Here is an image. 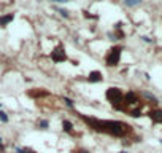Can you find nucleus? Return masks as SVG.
Returning <instances> with one entry per match:
<instances>
[{
	"label": "nucleus",
	"instance_id": "f257e3e1",
	"mask_svg": "<svg viewBox=\"0 0 162 153\" xmlns=\"http://www.w3.org/2000/svg\"><path fill=\"white\" fill-rule=\"evenodd\" d=\"M83 121L89 124V128H92L97 133H105L115 137H124L130 133V126L122 121H115V120H97V118H88L81 115Z\"/></svg>",
	"mask_w": 162,
	"mask_h": 153
},
{
	"label": "nucleus",
	"instance_id": "f03ea898",
	"mask_svg": "<svg viewBox=\"0 0 162 153\" xmlns=\"http://www.w3.org/2000/svg\"><path fill=\"white\" fill-rule=\"evenodd\" d=\"M107 99L111 102L116 110H122L126 112V105H124V94L119 88H108L107 89Z\"/></svg>",
	"mask_w": 162,
	"mask_h": 153
},
{
	"label": "nucleus",
	"instance_id": "7ed1b4c3",
	"mask_svg": "<svg viewBox=\"0 0 162 153\" xmlns=\"http://www.w3.org/2000/svg\"><path fill=\"white\" fill-rule=\"evenodd\" d=\"M121 51H122L121 46L111 48L110 53H108V56H107V66H110V67L116 66L118 62H119V59H121Z\"/></svg>",
	"mask_w": 162,
	"mask_h": 153
},
{
	"label": "nucleus",
	"instance_id": "20e7f679",
	"mask_svg": "<svg viewBox=\"0 0 162 153\" xmlns=\"http://www.w3.org/2000/svg\"><path fill=\"white\" fill-rule=\"evenodd\" d=\"M51 58H53V61H54V62H64V61L67 59L64 48L59 46V48H56L54 51H51Z\"/></svg>",
	"mask_w": 162,
	"mask_h": 153
},
{
	"label": "nucleus",
	"instance_id": "39448f33",
	"mask_svg": "<svg viewBox=\"0 0 162 153\" xmlns=\"http://www.w3.org/2000/svg\"><path fill=\"white\" fill-rule=\"evenodd\" d=\"M148 116L153 120V123H162V110H160V109L151 110V112L148 113Z\"/></svg>",
	"mask_w": 162,
	"mask_h": 153
},
{
	"label": "nucleus",
	"instance_id": "423d86ee",
	"mask_svg": "<svg viewBox=\"0 0 162 153\" xmlns=\"http://www.w3.org/2000/svg\"><path fill=\"white\" fill-rule=\"evenodd\" d=\"M140 96H142V97H143V99H146V101H148V102H150V104H153V105H156V104L159 102L156 96H153L151 93H148V91H143V93H142V94H140Z\"/></svg>",
	"mask_w": 162,
	"mask_h": 153
},
{
	"label": "nucleus",
	"instance_id": "0eeeda50",
	"mask_svg": "<svg viewBox=\"0 0 162 153\" xmlns=\"http://www.w3.org/2000/svg\"><path fill=\"white\" fill-rule=\"evenodd\" d=\"M88 80H89L91 83H97V81H102V73H100V72H97V70H94V72H91V73H89Z\"/></svg>",
	"mask_w": 162,
	"mask_h": 153
},
{
	"label": "nucleus",
	"instance_id": "6e6552de",
	"mask_svg": "<svg viewBox=\"0 0 162 153\" xmlns=\"http://www.w3.org/2000/svg\"><path fill=\"white\" fill-rule=\"evenodd\" d=\"M13 19H15V15H13V13H10V15H5V16H2V18H0V26H2V27H5V26L8 24V23H11Z\"/></svg>",
	"mask_w": 162,
	"mask_h": 153
},
{
	"label": "nucleus",
	"instance_id": "1a4fd4ad",
	"mask_svg": "<svg viewBox=\"0 0 162 153\" xmlns=\"http://www.w3.org/2000/svg\"><path fill=\"white\" fill-rule=\"evenodd\" d=\"M62 129H64L65 133H68V134H73V124L70 123L68 120H64V121H62Z\"/></svg>",
	"mask_w": 162,
	"mask_h": 153
},
{
	"label": "nucleus",
	"instance_id": "9d476101",
	"mask_svg": "<svg viewBox=\"0 0 162 153\" xmlns=\"http://www.w3.org/2000/svg\"><path fill=\"white\" fill-rule=\"evenodd\" d=\"M124 3L127 6H137V5L142 3V0H124Z\"/></svg>",
	"mask_w": 162,
	"mask_h": 153
},
{
	"label": "nucleus",
	"instance_id": "9b49d317",
	"mask_svg": "<svg viewBox=\"0 0 162 153\" xmlns=\"http://www.w3.org/2000/svg\"><path fill=\"white\" fill-rule=\"evenodd\" d=\"M38 126H40L41 129H48V126H49V121H48V120H41V121L38 123Z\"/></svg>",
	"mask_w": 162,
	"mask_h": 153
},
{
	"label": "nucleus",
	"instance_id": "f8f14e48",
	"mask_svg": "<svg viewBox=\"0 0 162 153\" xmlns=\"http://www.w3.org/2000/svg\"><path fill=\"white\" fill-rule=\"evenodd\" d=\"M0 121H2V123H6V121H8V116H6V113L2 112V110H0Z\"/></svg>",
	"mask_w": 162,
	"mask_h": 153
},
{
	"label": "nucleus",
	"instance_id": "ddd939ff",
	"mask_svg": "<svg viewBox=\"0 0 162 153\" xmlns=\"http://www.w3.org/2000/svg\"><path fill=\"white\" fill-rule=\"evenodd\" d=\"M64 102H65V105H67V107L73 109V101H72V99H68V97H64Z\"/></svg>",
	"mask_w": 162,
	"mask_h": 153
},
{
	"label": "nucleus",
	"instance_id": "4468645a",
	"mask_svg": "<svg viewBox=\"0 0 162 153\" xmlns=\"http://www.w3.org/2000/svg\"><path fill=\"white\" fill-rule=\"evenodd\" d=\"M18 153H35L33 150H29V148H16Z\"/></svg>",
	"mask_w": 162,
	"mask_h": 153
},
{
	"label": "nucleus",
	"instance_id": "2eb2a0df",
	"mask_svg": "<svg viewBox=\"0 0 162 153\" xmlns=\"http://www.w3.org/2000/svg\"><path fill=\"white\" fill-rule=\"evenodd\" d=\"M59 13H60V15L64 16V18H68V11H67V10H64V8H59Z\"/></svg>",
	"mask_w": 162,
	"mask_h": 153
},
{
	"label": "nucleus",
	"instance_id": "dca6fc26",
	"mask_svg": "<svg viewBox=\"0 0 162 153\" xmlns=\"http://www.w3.org/2000/svg\"><path fill=\"white\" fill-rule=\"evenodd\" d=\"M142 40H143V41H146V43H153V40H151L150 37H142Z\"/></svg>",
	"mask_w": 162,
	"mask_h": 153
},
{
	"label": "nucleus",
	"instance_id": "f3484780",
	"mask_svg": "<svg viewBox=\"0 0 162 153\" xmlns=\"http://www.w3.org/2000/svg\"><path fill=\"white\" fill-rule=\"evenodd\" d=\"M75 153H89L88 150H83V148H78V150H75Z\"/></svg>",
	"mask_w": 162,
	"mask_h": 153
},
{
	"label": "nucleus",
	"instance_id": "a211bd4d",
	"mask_svg": "<svg viewBox=\"0 0 162 153\" xmlns=\"http://www.w3.org/2000/svg\"><path fill=\"white\" fill-rule=\"evenodd\" d=\"M5 148H3V142H2V137H0V151H3Z\"/></svg>",
	"mask_w": 162,
	"mask_h": 153
},
{
	"label": "nucleus",
	"instance_id": "6ab92c4d",
	"mask_svg": "<svg viewBox=\"0 0 162 153\" xmlns=\"http://www.w3.org/2000/svg\"><path fill=\"white\" fill-rule=\"evenodd\" d=\"M53 2H64L65 3V2H68V0H53Z\"/></svg>",
	"mask_w": 162,
	"mask_h": 153
},
{
	"label": "nucleus",
	"instance_id": "aec40b11",
	"mask_svg": "<svg viewBox=\"0 0 162 153\" xmlns=\"http://www.w3.org/2000/svg\"><path fill=\"white\" fill-rule=\"evenodd\" d=\"M119 153H127V151H119Z\"/></svg>",
	"mask_w": 162,
	"mask_h": 153
}]
</instances>
